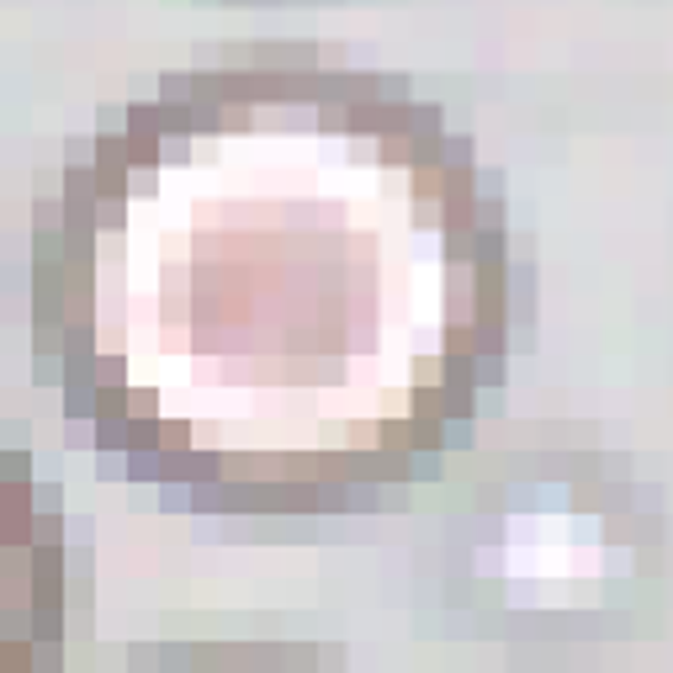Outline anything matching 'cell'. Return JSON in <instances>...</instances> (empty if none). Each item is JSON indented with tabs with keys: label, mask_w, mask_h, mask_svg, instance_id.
I'll return each mask as SVG.
<instances>
[]
</instances>
